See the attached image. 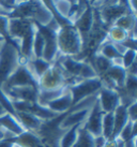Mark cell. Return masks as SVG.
I'll use <instances>...</instances> for the list:
<instances>
[{
    "label": "cell",
    "instance_id": "1",
    "mask_svg": "<svg viewBox=\"0 0 137 147\" xmlns=\"http://www.w3.org/2000/svg\"><path fill=\"white\" fill-rule=\"evenodd\" d=\"M57 45L59 56L76 57L84 49V41L81 33L73 25L62 26L57 30Z\"/></svg>",
    "mask_w": 137,
    "mask_h": 147
},
{
    "label": "cell",
    "instance_id": "2",
    "mask_svg": "<svg viewBox=\"0 0 137 147\" xmlns=\"http://www.w3.org/2000/svg\"><path fill=\"white\" fill-rule=\"evenodd\" d=\"M23 62L18 49L12 42L4 40L0 49V87Z\"/></svg>",
    "mask_w": 137,
    "mask_h": 147
},
{
    "label": "cell",
    "instance_id": "3",
    "mask_svg": "<svg viewBox=\"0 0 137 147\" xmlns=\"http://www.w3.org/2000/svg\"><path fill=\"white\" fill-rule=\"evenodd\" d=\"M102 81L100 78H95L92 80H84L77 84L68 87L72 94L73 105L77 104L86 98L97 94L102 88Z\"/></svg>",
    "mask_w": 137,
    "mask_h": 147
},
{
    "label": "cell",
    "instance_id": "4",
    "mask_svg": "<svg viewBox=\"0 0 137 147\" xmlns=\"http://www.w3.org/2000/svg\"><path fill=\"white\" fill-rule=\"evenodd\" d=\"M64 87H66L65 75L57 63H52V67L41 76L38 83L39 90H55Z\"/></svg>",
    "mask_w": 137,
    "mask_h": 147
},
{
    "label": "cell",
    "instance_id": "5",
    "mask_svg": "<svg viewBox=\"0 0 137 147\" xmlns=\"http://www.w3.org/2000/svg\"><path fill=\"white\" fill-rule=\"evenodd\" d=\"M25 86H31V87L38 88V81L33 78V75L30 73L28 68L23 62V63H20V65L16 69V71L8 78V81L4 83L0 88L25 87Z\"/></svg>",
    "mask_w": 137,
    "mask_h": 147
},
{
    "label": "cell",
    "instance_id": "6",
    "mask_svg": "<svg viewBox=\"0 0 137 147\" xmlns=\"http://www.w3.org/2000/svg\"><path fill=\"white\" fill-rule=\"evenodd\" d=\"M38 28H39V31L43 36L45 41L42 58L52 65L57 60V58L59 57V51H58L56 37L57 31L52 28H48V27H39L38 26Z\"/></svg>",
    "mask_w": 137,
    "mask_h": 147
},
{
    "label": "cell",
    "instance_id": "7",
    "mask_svg": "<svg viewBox=\"0 0 137 147\" xmlns=\"http://www.w3.org/2000/svg\"><path fill=\"white\" fill-rule=\"evenodd\" d=\"M0 91L10 101L19 102H36V96L39 89L36 87L25 86V87H12V88H0Z\"/></svg>",
    "mask_w": 137,
    "mask_h": 147
},
{
    "label": "cell",
    "instance_id": "8",
    "mask_svg": "<svg viewBox=\"0 0 137 147\" xmlns=\"http://www.w3.org/2000/svg\"><path fill=\"white\" fill-rule=\"evenodd\" d=\"M97 100L104 114L113 113V111L120 105V96L117 90L106 88L103 86L100 89V91L97 92Z\"/></svg>",
    "mask_w": 137,
    "mask_h": 147
},
{
    "label": "cell",
    "instance_id": "9",
    "mask_svg": "<svg viewBox=\"0 0 137 147\" xmlns=\"http://www.w3.org/2000/svg\"><path fill=\"white\" fill-rule=\"evenodd\" d=\"M103 115L104 113L102 112L101 107L97 103V100H95V102L91 106L90 112L86 121L84 123L83 127L86 130L88 131L90 134L92 135L93 138L102 135V121H103Z\"/></svg>",
    "mask_w": 137,
    "mask_h": 147
},
{
    "label": "cell",
    "instance_id": "10",
    "mask_svg": "<svg viewBox=\"0 0 137 147\" xmlns=\"http://www.w3.org/2000/svg\"><path fill=\"white\" fill-rule=\"evenodd\" d=\"M73 26L76 30L81 33L83 41L88 37V34L91 32L94 26V9L91 8V5H88L84 13L73 23Z\"/></svg>",
    "mask_w": 137,
    "mask_h": 147
},
{
    "label": "cell",
    "instance_id": "11",
    "mask_svg": "<svg viewBox=\"0 0 137 147\" xmlns=\"http://www.w3.org/2000/svg\"><path fill=\"white\" fill-rule=\"evenodd\" d=\"M73 106V99H72V94L66 87L65 90L63 91V94H61L60 97H58L55 99L52 102H50L46 107H48L49 110L54 112L57 115H63L65 113H68V111L71 110V107Z\"/></svg>",
    "mask_w": 137,
    "mask_h": 147
},
{
    "label": "cell",
    "instance_id": "12",
    "mask_svg": "<svg viewBox=\"0 0 137 147\" xmlns=\"http://www.w3.org/2000/svg\"><path fill=\"white\" fill-rule=\"evenodd\" d=\"M14 116L16 117L18 123L24 128L25 131H29V132H33V133H36L42 126V123H44L36 116L27 113V112H15Z\"/></svg>",
    "mask_w": 137,
    "mask_h": 147
},
{
    "label": "cell",
    "instance_id": "13",
    "mask_svg": "<svg viewBox=\"0 0 137 147\" xmlns=\"http://www.w3.org/2000/svg\"><path fill=\"white\" fill-rule=\"evenodd\" d=\"M113 133L111 140L117 139L119 134H120L121 130L125 127V125L129 123V117H128V113H126V107L124 105L118 106L116 110L113 111Z\"/></svg>",
    "mask_w": 137,
    "mask_h": 147
},
{
    "label": "cell",
    "instance_id": "14",
    "mask_svg": "<svg viewBox=\"0 0 137 147\" xmlns=\"http://www.w3.org/2000/svg\"><path fill=\"white\" fill-rule=\"evenodd\" d=\"M0 126L5 131H8L9 133H11L13 136H17L25 131L24 128L18 123L16 117L10 113H7L4 116L0 117Z\"/></svg>",
    "mask_w": 137,
    "mask_h": 147
},
{
    "label": "cell",
    "instance_id": "15",
    "mask_svg": "<svg viewBox=\"0 0 137 147\" xmlns=\"http://www.w3.org/2000/svg\"><path fill=\"white\" fill-rule=\"evenodd\" d=\"M136 15L131 14V13H126L121 15L119 18L116 20L113 23V26L119 27V28L123 29L124 31L129 33L130 37L136 38L135 37V29H136Z\"/></svg>",
    "mask_w": 137,
    "mask_h": 147
},
{
    "label": "cell",
    "instance_id": "16",
    "mask_svg": "<svg viewBox=\"0 0 137 147\" xmlns=\"http://www.w3.org/2000/svg\"><path fill=\"white\" fill-rule=\"evenodd\" d=\"M91 65L93 67L94 71L97 72V76L99 78H102L109 69L110 67L113 65V61L108 60L107 58L103 57L102 55L97 53H94L92 56V61L90 62Z\"/></svg>",
    "mask_w": 137,
    "mask_h": 147
},
{
    "label": "cell",
    "instance_id": "17",
    "mask_svg": "<svg viewBox=\"0 0 137 147\" xmlns=\"http://www.w3.org/2000/svg\"><path fill=\"white\" fill-rule=\"evenodd\" d=\"M95 53L102 55L103 57L107 58L110 61H113V60H116V59H119V58H121V56H122V55L118 52V49H116L115 44L111 43V42H109L107 39L99 46V49H97Z\"/></svg>",
    "mask_w": 137,
    "mask_h": 147
},
{
    "label": "cell",
    "instance_id": "18",
    "mask_svg": "<svg viewBox=\"0 0 137 147\" xmlns=\"http://www.w3.org/2000/svg\"><path fill=\"white\" fill-rule=\"evenodd\" d=\"M65 88L66 87L55 90H39L38 91V96H36V103H39L42 106H47L55 99L60 97L61 94H63Z\"/></svg>",
    "mask_w": 137,
    "mask_h": 147
},
{
    "label": "cell",
    "instance_id": "19",
    "mask_svg": "<svg viewBox=\"0 0 137 147\" xmlns=\"http://www.w3.org/2000/svg\"><path fill=\"white\" fill-rule=\"evenodd\" d=\"M73 147H94V138L81 125L78 128L77 138Z\"/></svg>",
    "mask_w": 137,
    "mask_h": 147
},
{
    "label": "cell",
    "instance_id": "20",
    "mask_svg": "<svg viewBox=\"0 0 137 147\" xmlns=\"http://www.w3.org/2000/svg\"><path fill=\"white\" fill-rule=\"evenodd\" d=\"M128 37L129 33L126 31L113 25L110 26L106 31V39L111 43H123L128 39Z\"/></svg>",
    "mask_w": 137,
    "mask_h": 147
},
{
    "label": "cell",
    "instance_id": "21",
    "mask_svg": "<svg viewBox=\"0 0 137 147\" xmlns=\"http://www.w3.org/2000/svg\"><path fill=\"white\" fill-rule=\"evenodd\" d=\"M113 133V114L106 113L103 115L102 121V135L106 140H111Z\"/></svg>",
    "mask_w": 137,
    "mask_h": 147
},
{
    "label": "cell",
    "instance_id": "22",
    "mask_svg": "<svg viewBox=\"0 0 137 147\" xmlns=\"http://www.w3.org/2000/svg\"><path fill=\"white\" fill-rule=\"evenodd\" d=\"M81 126L73 127L71 129L66 130L61 136L60 142H59V147H73L75 141L77 138V132H78V128Z\"/></svg>",
    "mask_w": 137,
    "mask_h": 147
},
{
    "label": "cell",
    "instance_id": "23",
    "mask_svg": "<svg viewBox=\"0 0 137 147\" xmlns=\"http://www.w3.org/2000/svg\"><path fill=\"white\" fill-rule=\"evenodd\" d=\"M44 45H45L44 38L41 34V32L39 31V28H38V31H36V36H34L33 43H32L33 58H42V56H43V51H44Z\"/></svg>",
    "mask_w": 137,
    "mask_h": 147
},
{
    "label": "cell",
    "instance_id": "24",
    "mask_svg": "<svg viewBox=\"0 0 137 147\" xmlns=\"http://www.w3.org/2000/svg\"><path fill=\"white\" fill-rule=\"evenodd\" d=\"M136 138V123H132V121H129V123L125 125V127L121 130L120 134L117 139H119L122 142H129L132 139Z\"/></svg>",
    "mask_w": 137,
    "mask_h": 147
},
{
    "label": "cell",
    "instance_id": "25",
    "mask_svg": "<svg viewBox=\"0 0 137 147\" xmlns=\"http://www.w3.org/2000/svg\"><path fill=\"white\" fill-rule=\"evenodd\" d=\"M134 62H136V51L135 49H126L124 54L121 56L122 67L125 70H128Z\"/></svg>",
    "mask_w": 137,
    "mask_h": 147
},
{
    "label": "cell",
    "instance_id": "26",
    "mask_svg": "<svg viewBox=\"0 0 137 147\" xmlns=\"http://www.w3.org/2000/svg\"><path fill=\"white\" fill-rule=\"evenodd\" d=\"M9 22L10 17L7 14L0 13V37L4 40H8L9 38Z\"/></svg>",
    "mask_w": 137,
    "mask_h": 147
},
{
    "label": "cell",
    "instance_id": "27",
    "mask_svg": "<svg viewBox=\"0 0 137 147\" xmlns=\"http://www.w3.org/2000/svg\"><path fill=\"white\" fill-rule=\"evenodd\" d=\"M17 4H18V1H14V0H10V1L0 0V11L9 16L17 8Z\"/></svg>",
    "mask_w": 137,
    "mask_h": 147
},
{
    "label": "cell",
    "instance_id": "28",
    "mask_svg": "<svg viewBox=\"0 0 137 147\" xmlns=\"http://www.w3.org/2000/svg\"><path fill=\"white\" fill-rule=\"evenodd\" d=\"M126 113H128V117L129 120L132 123H136L137 120V101L130 104L126 106Z\"/></svg>",
    "mask_w": 137,
    "mask_h": 147
},
{
    "label": "cell",
    "instance_id": "29",
    "mask_svg": "<svg viewBox=\"0 0 137 147\" xmlns=\"http://www.w3.org/2000/svg\"><path fill=\"white\" fill-rule=\"evenodd\" d=\"M108 140H106L103 135H99L94 138V147H104Z\"/></svg>",
    "mask_w": 137,
    "mask_h": 147
},
{
    "label": "cell",
    "instance_id": "30",
    "mask_svg": "<svg viewBox=\"0 0 137 147\" xmlns=\"http://www.w3.org/2000/svg\"><path fill=\"white\" fill-rule=\"evenodd\" d=\"M13 135L11 133H9L8 131H5L0 126V141H3V140H9V139H12Z\"/></svg>",
    "mask_w": 137,
    "mask_h": 147
},
{
    "label": "cell",
    "instance_id": "31",
    "mask_svg": "<svg viewBox=\"0 0 137 147\" xmlns=\"http://www.w3.org/2000/svg\"><path fill=\"white\" fill-rule=\"evenodd\" d=\"M14 144L10 141V140H3V141H0V147H13Z\"/></svg>",
    "mask_w": 137,
    "mask_h": 147
},
{
    "label": "cell",
    "instance_id": "32",
    "mask_svg": "<svg viewBox=\"0 0 137 147\" xmlns=\"http://www.w3.org/2000/svg\"><path fill=\"white\" fill-rule=\"evenodd\" d=\"M104 147H117V139L115 140H108L107 143Z\"/></svg>",
    "mask_w": 137,
    "mask_h": 147
},
{
    "label": "cell",
    "instance_id": "33",
    "mask_svg": "<svg viewBox=\"0 0 137 147\" xmlns=\"http://www.w3.org/2000/svg\"><path fill=\"white\" fill-rule=\"evenodd\" d=\"M124 147H136V138H134V139H132L131 141L126 142Z\"/></svg>",
    "mask_w": 137,
    "mask_h": 147
},
{
    "label": "cell",
    "instance_id": "34",
    "mask_svg": "<svg viewBox=\"0 0 137 147\" xmlns=\"http://www.w3.org/2000/svg\"><path fill=\"white\" fill-rule=\"evenodd\" d=\"M7 113H9L8 111L5 110V107H4L1 103H0V117H2V116H4V115L7 114Z\"/></svg>",
    "mask_w": 137,
    "mask_h": 147
},
{
    "label": "cell",
    "instance_id": "35",
    "mask_svg": "<svg viewBox=\"0 0 137 147\" xmlns=\"http://www.w3.org/2000/svg\"><path fill=\"white\" fill-rule=\"evenodd\" d=\"M4 41V40H3ZM3 41H0V49H1V45H2V43H3Z\"/></svg>",
    "mask_w": 137,
    "mask_h": 147
},
{
    "label": "cell",
    "instance_id": "36",
    "mask_svg": "<svg viewBox=\"0 0 137 147\" xmlns=\"http://www.w3.org/2000/svg\"><path fill=\"white\" fill-rule=\"evenodd\" d=\"M13 147H20V146H18V145H16V144H14V146Z\"/></svg>",
    "mask_w": 137,
    "mask_h": 147
},
{
    "label": "cell",
    "instance_id": "37",
    "mask_svg": "<svg viewBox=\"0 0 137 147\" xmlns=\"http://www.w3.org/2000/svg\"><path fill=\"white\" fill-rule=\"evenodd\" d=\"M3 40H4V39H2V38L0 37V41H3Z\"/></svg>",
    "mask_w": 137,
    "mask_h": 147
}]
</instances>
